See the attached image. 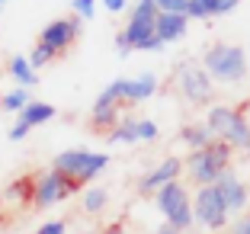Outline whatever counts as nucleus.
<instances>
[{"label":"nucleus","instance_id":"nucleus-1","mask_svg":"<svg viewBox=\"0 0 250 234\" xmlns=\"http://www.w3.org/2000/svg\"><path fill=\"white\" fill-rule=\"evenodd\" d=\"M202 67L208 71L212 81L221 84H241L247 77V55L241 45H228V42H215L212 48L202 55Z\"/></svg>","mask_w":250,"mask_h":234},{"label":"nucleus","instance_id":"nucleus-2","mask_svg":"<svg viewBox=\"0 0 250 234\" xmlns=\"http://www.w3.org/2000/svg\"><path fill=\"white\" fill-rule=\"evenodd\" d=\"M122 36L128 42V48H138V51H161L164 48V42L157 39V3L154 0H138L135 3Z\"/></svg>","mask_w":250,"mask_h":234},{"label":"nucleus","instance_id":"nucleus-3","mask_svg":"<svg viewBox=\"0 0 250 234\" xmlns=\"http://www.w3.org/2000/svg\"><path fill=\"white\" fill-rule=\"evenodd\" d=\"M206 125L212 128V135L218 141L231 148V151H250V122L241 109H231V106H212L206 116Z\"/></svg>","mask_w":250,"mask_h":234},{"label":"nucleus","instance_id":"nucleus-4","mask_svg":"<svg viewBox=\"0 0 250 234\" xmlns=\"http://www.w3.org/2000/svg\"><path fill=\"white\" fill-rule=\"evenodd\" d=\"M228 161H231V148L225 141H215V145L202 148V151H192L186 157V170L192 173L199 186H215L218 176L228 170Z\"/></svg>","mask_w":250,"mask_h":234},{"label":"nucleus","instance_id":"nucleus-5","mask_svg":"<svg viewBox=\"0 0 250 234\" xmlns=\"http://www.w3.org/2000/svg\"><path fill=\"white\" fill-rule=\"evenodd\" d=\"M109 167V154H96V151H64L55 157L52 170H58V173H64L67 180H74L77 186L90 183L100 170Z\"/></svg>","mask_w":250,"mask_h":234},{"label":"nucleus","instance_id":"nucleus-6","mask_svg":"<svg viewBox=\"0 0 250 234\" xmlns=\"http://www.w3.org/2000/svg\"><path fill=\"white\" fill-rule=\"evenodd\" d=\"M157 209L167 218V225L177 228L180 234L192 225V202H189V192H186V186L180 180L167 183L164 190H157Z\"/></svg>","mask_w":250,"mask_h":234},{"label":"nucleus","instance_id":"nucleus-7","mask_svg":"<svg viewBox=\"0 0 250 234\" xmlns=\"http://www.w3.org/2000/svg\"><path fill=\"white\" fill-rule=\"evenodd\" d=\"M192 221H199L208 231H221L225 221H228V209L221 202L218 190L215 186H199L196 202H192Z\"/></svg>","mask_w":250,"mask_h":234},{"label":"nucleus","instance_id":"nucleus-8","mask_svg":"<svg viewBox=\"0 0 250 234\" xmlns=\"http://www.w3.org/2000/svg\"><path fill=\"white\" fill-rule=\"evenodd\" d=\"M81 186L74 183V180H67L64 173H58V170H45V173L36 176V190H32V202L39 205V209H48V205L61 202V199H67L71 192H77Z\"/></svg>","mask_w":250,"mask_h":234},{"label":"nucleus","instance_id":"nucleus-9","mask_svg":"<svg viewBox=\"0 0 250 234\" xmlns=\"http://www.w3.org/2000/svg\"><path fill=\"white\" fill-rule=\"evenodd\" d=\"M177 84L189 103H206L212 96V77L202 67V61H183L177 67Z\"/></svg>","mask_w":250,"mask_h":234},{"label":"nucleus","instance_id":"nucleus-10","mask_svg":"<svg viewBox=\"0 0 250 234\" xmlns=\"http://www.w3.org/2000/svg\"><path fill=\"white\" fill-rule=\"evenodd\" d=\"M119 103H122V81L106 84V90L96 96L93 109H90V122L96 128H109V125H119Z\"/></svg>","mask_w":250,"mask_h":234},{"label":"nucleus","instance_id":"nucleus-11","mask_svg":"<svg viewBox=\"0 0 250 234\" xmlns=\"http://www.w3.org/2000/svg\"><path fill=\"white\" fill-rule=\"evenodd\" d=\"M77 36H81V20L77 16H71V20H55L48 22L42 29V36H39V42L48 45V48L58 55V51H67L74 42H77Z\"/></svg>","mask_w":250,"mask_h":234},{"label":"nucleus","instance_id":"nucleus-12","mask_svg":"<svg viewBox=\"0 0 250 234\" xmlns=\"http://www.w3.org/2000/svg\"><path fill=\"white\" fill-rule=\"evenodd\" d=\"M215 190H218V196H221V202H225V209H228V215H244V209H247V202H250V190L231 173V170H225V173L218 176Z\"/></svg>","mask_w":250,"mask_h":234},{"label":"nucleus","instance_id":"nucleus-13","mask_svg":"<svg viewBox=\"0 0 250 234\" xmlns=\"http://www.w3.org/2000/svg\"><path fill=\"white\" fill-rule=\"evenodd\" d=\"M180 170H183V161L180 157H164L161 164H157L151 173L141 176V183H138V192L141 196H151V192L164 190L167 183H173V180H180Z\"/></svg>","mask_w":250,"mask_h":234},{"label":"nucleus","instance_id":"nucleus-14","mask_svg":"<svg viewBox=\"0 0 250 234\" xmlns=\"http://www.w3.org/2000/svg\"><path fill=\"white\" fill-rule=\"evenodd\" d=\"M186 26H189V16L186 13H157V39L164 45L180 42L186 36Z\"/></svg>","mask_w":250,"mask_h":234},{"label":"nucleus","instance_id":"nucleus-15","mask_svg":"<svg viewBox=\"0 0 250 234\" xmlns=\"http://www.w3.org/2000/svg\"><path fill=\"white\" fill-rule=\"evenodd\" d=\"M157 93V77L154 74H141V77H132V81H122V103H141L151 100Z\"/></svg>","mask_w":250,"mask_h":234},{"label":"nucleus","instance_id":"nucleus-16","mask_svg":"<svg viewBox=\"0 0 250 234\" xmlns=\"http://www.w3.org/2000/svg\"><path fill=\"white\" fill-rule=\"evenodd\" d=\"M180 138H183V145H189L192 151H202V148H208V145H215V141H218L206 122H192V125H186L183 132H180Z\"/></svg>","mask_w":250,"mask_h":234},{"label":"nucleus","instance_id":"nucleus-17","mask_svg":"<svg viewBox=\"0 0 250 234\" xmlns=\"http://www.w3.org/2000/svg\"><path fill=\"white\" fill-rule=\"evenodd\" d=\"M48 119H55V106H52V103H39V100H32L29 106L20 112V119H16V122H22L26 128H36V125H45Z\"/></svg>","mask_w":250,"mask_h":234},{"label":"nucleus","instance_id":"nucleus-18","mask_svg":"<svg viewBox=\"0 0 250 234\" xmlns=\"http://www.w3.org/2000/svg\"><path fill=\"white\" fill-rule=\"evenodd\" d=\"M7 67H10V74H13V81H20L22 90H29V87H36V84H39V74L32 71V64H29L26 55H13Z\"/></svg>","mask_w":250,"mask_h":234},{"label":"nucleus","instance_id":"nucleus-19","mask_svg":"<svg viewBox=\"0 0 250 234\" xmlns=\"http://www.w3.org/2000/svg\"><path fill=\"white\" fill-rule=\"evenodd\" d=\"M138 141V119H125L116 125V132H109V145H135Z\"/></svg>","mask_w":250,"mask_h":234},{"label":"nucleus","instance_id":"nucleus-20","mask_svg":"<svg viewBox=\"0 0 250 234\" xmlns=\"http://www.w3.org/2000/svg\"><path fill=\"white\" fill-rule=\"evenodd\" d=\"M186 16L189 20H212V16H218V0H189Z\"/></svg>","mask_w":250,"mask_h":234},{"label":"nucleus","instance_id":"nucleus-21","mask_svg":"<svg viewBox=\"0 0 250 234\" xmlns=\"http://www.w3.org/2000/svg\"><path fill=\"white\" fill-rule=\"evenodd\" d=\"M106 202H109V192H106L103 186H93V190H87V192H83V212H90V215L103 212V209H106Z\"/></svg>","mask_w":250,"mask_h":234},{"label":"nucleus","instance_id":"nucleus-22","mask_svg":"<svg viewBox=\"0 0 250 234\" xmlns=\"http://www.w3.org/2000/svg\"><path fill=\"white\" fill-rule=\"evenodd\" d=\"M3 109L7 112H16V116H20L22 109H26V106H29V90H22V87H16V90H10V93H3Z\"/></svg>","mask_w":250,"mask_h":234},{"label":"nucleus","instance_id":"nucleus-23","mask_svg":"<svg viewBox=\"0 0 250 234\" xmlns=\"http://www.w3.org/2000/svg\"><path fill=\"white\" fill-rule=\"evenodd\" d=\"M32 190H36V180H29V176H22V180H13V183L3 190V199H32Z\"/></svg>","mask_w":250,"mask_h":234},{"label":"nucleus","instance_id":"nucleus-24","mask_svg":"<svg viewBox=\"0 0 250 234\" xmlns=\"http://www.w3.org/2000/svg\"><path fill=\"white\" fill-rule=\"evenodd\" d=\"M26 58H29V64H32V71H39V67H45V64H48V61H52V58H55V51H52V48H48V45H42V42H39V45H36V48H32V51H29V55H26Z\"/></svg>","mask_w":250,"mask_h":234},{"label":"nucleus","instance_id":"nucleus-25","mask_svg":"<svg viewBox=\"0 0 250 234\" xmlns=\"http://www.w3.org/2000/svg\"><path fill=\"white\" fill-rule=\"evenodd\" d=\"M161 135V125L151 119H138V141H154Z\"/></svg>","mask_w":250,"mask_h":234},{"label":"nucleus","instance_id":"nucleus-26","mask_svg":"<svg viewBox=\"0 0 250 234\" xmlns=\"http://www.w3.org/2000/svg\"><path fill=\"white\" fill-rule=\"evenodd\" d=\"M71 7H74V16L83 22V20H93V13H96V0H74Z\"/></svg>","mask_w":250,"mask_h":234},{"label":"nucleus","instance_id":"nucleus-27","mask_svg":"<svg viewBox=\"0 0 250 234\" xmlns=\"http://www.w3.org/2000/svg\"><path fill=\"white\" fill-rule=\"evenodd\" d=\"M157 3V13H186L189 0H154Z\"/></svg>","mask_w":250,"mask_h":234},{"label":"nucleus","instance_id":"nucleus-28","mask_svg":"<svg viewBox=\"0 0 250 234\" xmlns=\"http://www.w3.org/2000/svg\"><path fill=\"white\" fill-rule=\"evenodd\" d=\"M39 234H64V221H45Z\"/></svg>","mask_w":250,"mask_h":234},{"label":"nucleus","instance_id":"nucleus-29","mask_svg":"<svg viewBox=\"0 0 250 234\" xmlns=\"http://www.w3.org/2000/svg\"><path fill=\"white\" fill-rule=\"evenodd\" d=\"M26 135H29V128H26V125H22V122H16L13 128H10V135H7V138H10V141H22V138H26Z\"/></svg>","mask_w":250,"mask_h":234},{"label":"nucleus","instance_id":"nucleus-30","mask_svg":"<svg viewBox=\"0 0 250 234\" xmlns=\"http://www.w3.org/2000/svg\"><path fill=\"white\" fill-rule=\"evenodd\" d=\"M234 234H250V212H244L234 225Z\"/></svg>","mask_w":250,"mask_h":234},{"label":"nucleus","instance_id":"nucleus-31","mask_svg":"<svg viewBox=\"0 0 250 234\" xmlns=\"http://www.w3.org/2000/svg\"><path fill=\"white\" fill-rule=\"evenodd\" d=\"M100 3H103L109 13H122V10H125V0H100Z\"/></svg>","mask_w":250,"mask_h":234},{"label":"nucleus","instance_id":"nucleus-32","mask_svg":"<svg viewBox=\"0 0 250 234\" xmlns=\"http://www.w3.org/2000/svg\"><path fill=\"white\" fill-rule=\"evenodd\" d=\"M237 3H241V0H218V16H221V13H231V10H237Z\"/></svg>","mask_w":250,"mask_h":234},{"label":"nucleus","instance_id":"nucleus-33","mask_svg":"<svg viewBox=\"0 0 250 234\" xmlns=\"http://www.w3.org/2000/svg\"><path fill=\"white\" fill-rule=\"evenodd\" d=\"M116 48L122 51V55H125V51H132V48H128V42H125V36H122V32L116 36Z\"/></svg>","mask_w":250,"mask_h":234},{"label":"nucleus","instance_id":"nucleus-34","mask_svg":"<svg viewBox=\"0 0 250 234\" xmlns=\"http://www.w3.org/2000/svg\"><path fill=\"white\" fill-rule=\"evenodd\" d=\"M100 234H128V231H125L122 225H109V228H103V231H100Z\"/></svg>","mask_w":250,"mask_h":234},{"label":"nucleus","instance_id":"nucleus-35","mask_svg":"<svg viewBox=\"0 0 250 234\" xmlns=\"http://www.w3.org/2000/svg\"><path fill=\"white\" fill-rule=\"evenodd\" d=\"M154 234H180V231H177V228H170V225H161Z\"/></svg>","mask_w":250,"mask_h":234},{"label":"nucleus","instance_id":"nucleus-36","mask_svg":"<svg viewBox=\"0 0 250 234\" xmlns=\"http://www.w3.org/2000/svg\"><path fill=\"white\" fill-rule=\"evenodd\" d=\"M3 3H7V0H0V7H3Z\"/></svg>","mask_w":250,"mask_h":234},{"label":"nucleus","instance_id":"nucleus-37","mask_svg":"<svg viewBox=\"0 0 250 234\" xmlns=\"http://www.w3.org/2000/svg\"><path fill=\"white\" fill-rule=\"evenodd\" d=\"M247 106H250V103H247Z\"/></svg>","mask_w":250,"mask_h":234}]
</instances>
